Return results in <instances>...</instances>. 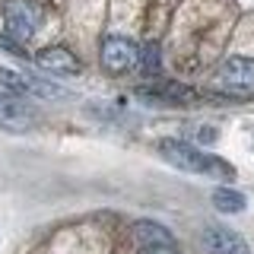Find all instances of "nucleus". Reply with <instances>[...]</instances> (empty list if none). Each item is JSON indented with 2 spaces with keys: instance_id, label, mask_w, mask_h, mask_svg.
Instances as JSON below:
<instances>
[{
  "instance_id": "nucleus-1",
  "label": "nucleus",
  "mask_w": 254,
  "mask_h": 254,
  "mask_svg": "<svg viewBox=\"0 0 254 254\" xmlns=\"http://www.w3.org/2000/svg\"><path fill=\"white\" fill-rule=\"evenodd\" d=\"M159 153H162L165 162H172L175 169H181V172L213 175V178H222V181L235 178L232 165H226L219 156H210V153L190 146V143H185V140H162V143H159Z\"/></svg>"
},
{
  "instance_id": "nucleus-7",
  "label": "nucleus",
  "mask_w": 254,
  "mask_h": 254,
  "mask_svg": "<svg viewBox=\"0 0 254 254\" xmlns=\"http://www.w3.org/2000/svg\"><path fill=\"white\" fill-rule=\"evenodd\" d=\"M0 83H3L6 89H13L16 95L32 92V95H42V99H54V95H61L58 86L45 83V79L29 76V73H16V70H3V67H0Z\"/></svg>"
},
{
  "instance_id": "nucleus-12",
  "label": "nucleus",
  "mask_w": 254,
  "mask_h": 254,
  "mask_svg": "<svg viewBox=\"0 0 254 254\" xmlns=\"http://www.w3.org/2000/svg\"><path fill=\"white\" fill-rule=\"evenodd\" d=\"M140 70H143V73H149V76H153V73H159V67H162V54H159V45L156 42H149V45H143L140 48Z\"/></svg>"
},
{
  "instance_id": "nucleus-13",
  "label": "nucleus",
  "mask_w": 254,
  "mask_h": 254,
  "mask_svg": "<svg viewBox=\"0 0 254 254\" xmlns=\"http://www.w3.org/2000/svg\"><path fill=\"white\" fill-rule=\"evenodd\" d=\"M143 254H178V251H175V245H153V248H146Z\"/></svg>"
},
{
  "instance_id": "nucleus-11",
  "label": "nucleus",
  "mask_w": 254,
  "mask_h": 254,
  "mask_svg": "<svg viewBox=\"0 0 254 254\" xmlns=\"http://www.w3.org/2000/svg\"><path fill=\"white\" fill-rule=\"evenodd\" d=\"M213 206H216L219 213H242L245 206H248V197L235 188H216L213 190Z\"/></svg>"
},
{
  "instance_id": "nucleus-10",
  "label": "nucleus",
  "mask_w": 254,
  "mask_h": 254,
  "mask_svg": "<svg viewBox=\"0 0 254 254\" xmlns=\"http://www.w3.org/2000/svg\"><path fill=\"white\" fill-rule=\"evenodd\" d=\"M133 235H137V242L143 245V248H153V245H175L172 232L165 226H159V222L153 219H143L133 226Z\"/></svg>"
},
{
  "instance_id": "nucleus-8",
  "label": "nucleus",
  "mask_w": 254,
  "mask_h": 254,
  "mask_svg": "<svg viewBox=\"0 0 254 254\" xmlns=\"http://www.w3.org/2000/svg\"><path fill=\"white\" fill-rule=\"evenodd\" d=\"M35 64L42 70H51V73H61V76H76L79 70H83V64L73 51H67V48H45V51L35 54Z\"/></svg>"
},
{
  "instance_id": "nucleus-4",
  "label": "nucleus",
  "mask_w": 254,
  "mask_h": 254,
  "mask_svg": "<svg viewBox=\"0 0 254 254\" xmlns=\"http://www.w3.org/2000/svg\"><path fill=\"white\" fill-rule=\"evenodd\" d=\"M42 19H45L42 10L35 3H29V0H10L3 6V26L16 42H29L42 29Z\"/></svg>"
},
{
  "instance_id": "nucleus-2",
  "label": "nucleus",
  "mask_w": 254,
  "mask_h": 254,
  "mask_svg": "<svg viewBox=\"0 0 254 254\" xmlns=\"http://www.w3.org/2000/svg\"><path fill=\"white\" fill-rule=\"evenodd\" d=\"M213 86L222 95H229V99H251L254 95V58L235 54V58L222 61L216 76H213Z\"/></svg>"
},
{
  "instance_id": "nucleus-3",
  "label": "nucleus",
  "mask_w": 254,
  "mask_h": 254,
  "mask_svg": "<svg viewBox=\"0 0 254 254\" xmlns=\"http://www.w3.org/2000/svg\"><path fill=\"white\" fill-rule=\"evenodd\" d=\"M99 61H102V67H105V73L121 76V73L137 67L140 48L124 35H105L102 38V48H99Z\"/></svg>"
},
{
  "instance_id": "nucleus-6",
  "label": "nucleus",
  "mask_w": 254,
  "mask_h": 254,
  "mask_svg": "<svg viewBox=\"0 0 254 254\" xmlns=\"http://www.w3.org/2000/svg\"><path fill=\"white\" fill-rule=\"evenodd\" d=\"M203 248H206V254H251L248 242L226 226H206L203 229Z\"/></svg>"
},
{
  "instance_id": "nucleus-5",
  "label": "nucleus",
  "mask_w": 254,
  "mask_h": 254,
  "mask_svg": "<svg viewBox=\"0 0 254 254\" xmlns=\"http://www.w3.org/2000/svg\"><path fill=\"white\" fill-rule=\"evenodd\" d=\"M32 127H35V111L19 95H0V130L26 133Z\"/></svg>"
},
{
  "instance_id": "nucleus-9",
  "label": "nucleus",
  "mask_w": 254,
  "mask_h": 254,
  "mask_svg": "<svg viewBox=\"0 0 254 254\" xmlns=\"http://www.w3.org/2000/svg\"><path fill=\"white\" fill-rule=\"evenodd\" d=\"M140 99L159 102V105H181V102L194 99V92L178 83H159V86H149V89H140Z\"/></svg>"
}]
</instances>
